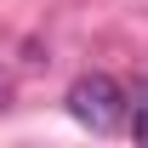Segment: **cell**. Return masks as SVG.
I'll return each mask as SVG.
<instances>
[{
  "mask_svg": "<svg viewBox=\"0 0 148 148\" xmlns=\"http://www.w3.org/2000/svg\"><path fill=\"white\" fill-rule=\"evenodd\" d=\"M63 103H69V114L86 131H97V137H108V131L125 125V91H120L114 74H80Z\"/></svg>",
  "mask_w": 148,
  "mask_h": 148,
  "instance_id": "6da1fadb",
  "label": "cell"
},
{
  "mask_svg": "<svg viewBox=\"0 0 148 148\" xmlns=\"http://www.w3.org/2000/svg\"><path fill=\"white\" fill-rule=\"evenodd\" d=\"M131 137H137V143H148V103L137 108V120H131Z\"/></svg>",
  "mask_w": 148,
  "mask_h": 148,
  "instance_id": "7a4b0ae2",
  "label": "cell"
},
{
  "mask_svg": "<svg viewBox=\"0 0 148 148\" xmlns=\"http://www.w3.org/2000/svg\"><path fill=\"white\" fill-rule=\"evenodd\" d=\"M0 108H6V80H0Z\"/></svg>",
  "mask_w": 148,
  "mask_h": 148,
  "instance_id": "3957f363",
  "label": "cell"
}]
</instances>
